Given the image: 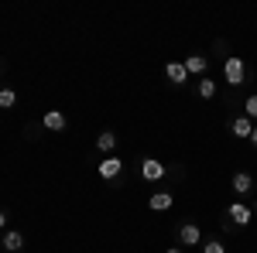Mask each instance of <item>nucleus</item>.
I'll list each match as a JSON object with an SVG mask.
<instances>
[{
	"instance_id": "8",
	"label": "nucleus",
	"mask_w": 257,
	"mask_h": 253,
	"mask_svg": "<svg viewBox=\"0 0 257 253\" xmlns=\"http://www.w3.org/2000/svg\"><path fill=\"white\" fill-rule=\"evenodd\" d=\"M172 202H175V195L172 192H155L148 198V205L155 209V212H165V209H172Z\"/></svg>"
},
{
	"instance_id": "15",
	"label": "nucleus",
	"mask_w": 257,
	"mask_h": 253,
	"mask_svg": "<svg viewBox=\"0 0 257 253\" xmlns=\"http://www.w3.org/2000/svg\"><path fill=\"white\" fill-rule=\"evenodd\" d=\"M18 103V93L14 89H0V110H11Z\"/></svg>"
},
{
	"instance_id": "1",
	"label": "nucleus",
	"mask_w": 257,
	"mask_h": 253,
	"mask_svg": "<svg viewBox=\"0 0 257 253\" xmlns=\"http://www.w3.org/2000/svg\"><path fill=\"white\" fill-rule=\"evenodd\" d=\"M223 76H226V82H230V86H240V82H243V76H247L243 59H240V55H230V59L223 62Z\"/></svg>"
},
{
	"instance_id": "20",
	"label": "nucleus",
	"mask_w": 257,
	"mask_h": 253,
	"mask_svg": "<svg viewBox=\"0 0 257 253\" xmlns=\"http://www.w3.org/2000/svg\"><path fill=\"white\" fill-rule=\"evenodd\" d=\"M165 253H182V250H178V246H168V250H165Z\"/></svg>"
},
{
	"instance_id": "12",
	"label": "nucleus",
	"mask_w": 257,
	"mask_h": 253,
	"mask_svg": "<svg viewBox=\"0 0 257 253\" xmlns=\"http://www.w3.org/2000/svg\"><path fill=\"white\" fill-rule=\"evenodd\" d=\"M4 250H11V253L24 250V236H21L18 229H7V233H4Z\"/></svg>"
},
{
	"instance_id": "17",
	"label": "nucleus",
	"mask_w": 257,
	"mask_h": 253,
	"mask_svg": "<svg viewBox=\"0 0 257 253\" xmlns=\"http://www.w3.org/2000/svg\"><path fill=\"white\" fill-rule=\"evenodd\" d=\"M243 117L257 120V96H247V103H243Z\"/></svg>"
},
{
	"instance_id": "13",
	"label": "nucleus",
	"mask_w": 257,
	"mask_h": 253,
	"mask_svg": "<svg viewBox=\"0 0 257 253\" xmlns=\"http://www.w3.org/2000/svg\"><path fill=\"white\" fill-rule=\"evenodd\" d=\"M96 147H99V151H106V154H110V151L117 147V134H113V130H103V134L96 137Z\"/></svg>"
},
{
	"instance_id": "3",
	"label": "nucleus",
	"mask_w": 257,
	"mask_h": 253,
	"mask_svg": "<svg viewBox=\"0 0 257 253\" xmlns=\"http://www.w3.org/2000/svg\"><path fill=\"white\" fill-rule=\"evenodd\" d=\"M141 178H144V181H161V178H165V164L155 161V157H144V161H141Z\"/></svg>"
},
{
	"instance_id": "6",
	"label": "nucleus",
	"mask_w": 257,
	"mask_h": 253,
	"mask_svg": "<svg viewBox=\"0 0 257 253\" xmlns=\"http://www.w3.org/2000/svg\"><path fill=\"white\" fill-rule=\"evenodd\" d=\"M41 123H45V130H52V134H59V130H65V123H69V120H65V113H62V110H48Z\"/></svg>"
},
{
	"instance_id": "2",
	"label": "nucleus",
	"mask_w": 257,
	"mask_h": 253,
	"mask_svg": "<svg viewBox=\"0 0 257 253\" xmlns=\"http://www.w3.org/2000/svg\"><path fill=\"white\" fill-rule=\"evenodd\" d=\"M226 219H230L233 226H247V222L254 219V209H250V205H243V202H233V205L226 209Z\"/></svg>"
},
{
	"instance_id": "14",
	"label": "nucleus",
	"mask_w": 257,
	"mask_h": 253,
	"mask_svg": "<svg viewBox=\"0 0 257 253\" xmlns=\"http://www.w3.org/2000/svg\"><path fill=\"white\" fill-rule=\"evenodd\" d=\"M196 89H199V96H202V99H213V96H216V82H213V79H206V76L199 79Z\"/></svg>"
},
{
	"instance_id": "21",
	"label": "nucleus",
	"mask_w": 257,
	"mask_h": 253,
	"mask_svg": "<svg viewBox=\"0 0 257 253\" xmlns=\"http://www.w3.org/2000/svg\"><path fill=\"white\" fill-rule=\"evenodd\" d=\"M254 212H257V202H254Z\"/></svg>"
},
{
	"instance_id": "18",
	"label": "nucleus",
	"mask_w": 257,
	"mask_h": 253,
	"mask_svg": "<svg viewBox=\"0 0 257 253\" xmlns=\"http://www.w3.org/2000/svg\"><path fill=\"white\" fill-rule=\"evenodd\" d=\"M4 226H7V212H0V229H4Z\"/></svg>"
},
{
	"instance_id": "16",
	"label": "nucleus",
	"mask_w": 257,
	"mask_h": 253,
	"mask_svg": "<svg viewBox=\"0 0 257 253\" xmlns=\"http://www.w3.org/2000/svg\"><path fill=\"white\" fill-rule=\"evenodd\" d=\"M202 253H226V246H223L219 239H206V243H202Z\"/></svg>"
},
{
	"instance_id": "19",
	"label": "nucleus",
	"mask_w": 257,
	"mask_h": 253,
	"mask_svg": "<svg viewBox=\"0 0 257 253\" xmlns=\"http://www.w3.org/2000/svg\"><path fill=\"white\" fill-rule=\"evenodd\" d=\"M250 144H254V147H257V127H254V134H250Z\"/></svg>"
},
{
	"instance_id": "10",
	"label": "nucleus",
	"mask_w": 257,
	"mask_h": 253,
	"mask_svg": "<svg viewBox=\"0 0 257 253\" xmlns=\"http://www.w3.org/2000/svg\"><path fill=\"white\" fill-rule=\"evenodd\" d=\"M233 192L237 195H250L254 192V178L247 175V171H237V175H233Z\"/></svg>"
},
{
	"instance_id": "9",
	"label": "nucleus",
	"mask_w": 257,
	"mask_h": 253,
	"mask_svg": "<svg viewBox=\"0 0 257 253\" xmlns=\"http://www.w3.org/2000/svg\"><path fill=\"white\" fill-rule=\"evenodd\" d=\"M165 76L172 79L175 86H185V79H189V72H185V65H182V62H168V65H165Z\"/></svg>"
},
{
	"instance_id": "11",
	"label": "nucleus",
	"mask_w": 257,
	"mask_h": 253,
	"mask_svg": "<svg viewBox=\"0 0 257 253\" xmlns=\"http://www.w3.org/2000/svg\"><path fill=\"white\" fill-rule=\"evenodd\" d=\"M182 65H185V72H189V76H202L209 62H206V55H189V59L182 62Z\"/></svg>"
},
{
	"instance_id": "4",
	"label": "nucleus",
	"mask_w": 257,
	"mask_h": 253,
	"mask_svg": "<svg viewBox=\"0 0 257 253\" xmlns=\"http://www.w3.org/2000/svg\"><path fill=\"white\" fill-rule=\"evenodd\" d=\"M178 243H182V246H199V243H202V233H199L196 222H185V226L178 229Z\"/></svg>"
},
{
	"instance_id": "5",
	"label": "nucleus",
	"mask_w": 257,
	"mask_h": 253,
	"mask_svg": "<svg viewBox=\"0 0 257 253\" xmlns=\"http://www.w3.org/2000/svg\"><path fill=\"white\" fill-rule=\"evenodd\" d=\"M230 134H233V137H247V140H250V134H254V120H250V117H233V120H230Z\"/></svg>"
},
{
	"instance_id": "7",
	"label": "nucleus",
	"mask_w": 257,
	"mask_h": 253,
	"mask_svg": "<svg viewBox=\"0 0 257 253\" xmlns=\"http://www.w3.org/2000/svg\"><path fill=\"white\" fill-rule=\"evenodd\" d=\"M99 175H103V178L123 175V161H120V157H103V161H99Z\"/></svg>"
}]
</instances>
